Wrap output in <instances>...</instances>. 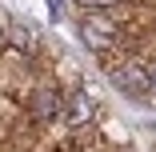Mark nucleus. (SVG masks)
Masks as SVG:
<instances>
[{
    "label": "nucleus",
    "instance_id": "7ed1b4c3",
    "mask_svg": "<svg viewBox=\"0 0 156 152\" xmlns=\"http://www.w3.org/2000/svg\"><path fill=\"white\" fill-rule=\"evenodd\" d=\"M60 108H64V96H60L56 88H36L32 100H28V112H32V120H40V124L56 120V116H60Z\"/></svg>",
    "mask_w": 156,
    "mask_h": 152
},
{
    "label": "nucleus",
    "instance_id": "39448f33",
    "mask_svg": "<svg viewBox=\"0 0 156 152\" xmlns=\"http://www.w3.org/2000/svg\"><path fill=\"white\" fill-rule=\"evenodd\" d=\"M76 4H80V8H112L116 0H76Z\"/></svg>",
    "mask_w": 156,
    "mask_h": 152
},
{
    "label": "nucleus",
    "instance_id": "423d86ee",
    "mask_svg": "<svg viewBox=\"0 0 156 152\" xmlns=\"http://www.w3.org/2000/svg\"><path fill=\"white\" fill-rule=\"evenodd\" d=\"M148 84H152V92H156V68H152V72H148Z\"/></svg>",
    "mask_w": 156,
    "mask_h": 152
},
{
    "label": "nucleus",
    "instance_id": "f257e3e1",
    "mask_svg": "<svg viewBox=\"0 0 156 152\" xmlns=\"http://www.w3.org/2000/svg\"><path fill=\"white\" fill-rule=\"evenodd\" d=\"M108 76H112V84L120 88L124 96H148V92H152L144 64H132V60H124V64H112V68H108Z\"/></svg>",
    "mask_w": 156,
    "mask_h": 152
},
{
    "label": "nucleus",
    "instance_id": "0eeeda50",
    "mask_svg": "<svg viewBox=\"0 0 156 152\" xmlns=\"http://www.w3.org/2000/svg\"><path fill=\"white\" fill-rule=\"evenodd\" d=\"M0 36H4V32H0Z\"/></svg>",
    "mask_w": 156,
    "mask_h": 152
},
{
    "label": "nucleus",
    "instance_id": "20e7f679",
    "mask_svg": "<svg viewBox=\"0 0 156 152\" xmlns=\"http://www.w3.org/2000/svg\"><path fill=\"white\" fill-rule=\"evenodd\" d=\"M8 40H12V44H20V48H28V44H32V36H28V28H24V24H12Z\"/></svg>",
    "mask_w": 156,
    "mask_h": 152
},
{
    "label": "nucleus",
    "instance_id": "f03ea898",
    "mask_svg": "<svg viewBox=\"0 0 156 152\" xmlns=\"http://www.w3.org/2000/svg\"><path fill=\"white\" fill-rule=\"evenodd\" d=\"M80 36H84V44H88V48L104 52V48L116 40V24H112V20H104V16H84V20H80Z\"/></svg>",
    "mask_w": 156,
    "mask_h": 152
}]
</instances>
